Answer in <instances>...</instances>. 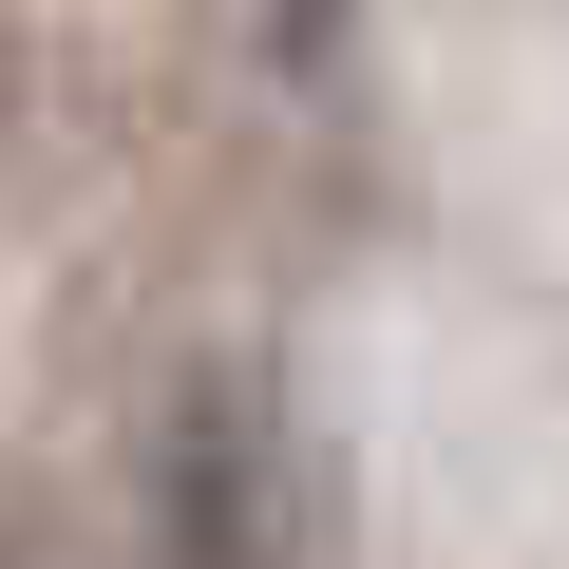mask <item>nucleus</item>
Masks as SVG:
<instances>
[{
  "label": "nucleus",
  "mask_w": 569,
  "mask_h": 569,
  "mask_svg": "<svg viewBox=\"0 0 569 569\" xmlns=\"http://www.w3.org/2000/svg\"><path fill=\"white\" fill-rule=\"evenodd\" d=\"M171 569H284V418H266V380H190V418H171Z\"/></svg>",
  "instance_id": "f257e3e1"
},
{
  "label": "nucleus",
  "mask_w": 569,
  "mask_h": 569,
  "mask_svg": "<svg viewBox=\"0 0 569 569\" xmlns=\"http://www.w3.org/2000/svg\"><path fill=\"white\" fill-rule=\"evenodd\" d=\"M323 20H342V0H284V39H323Z\"/></svg>",
  "instance_id": "f03ea898"
}]
</instances>
